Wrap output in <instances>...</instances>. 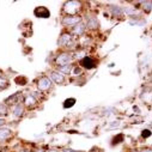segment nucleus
Returning a JSON list of instances; mask_svg holds the SVG:
<instances>
[{
    "mask_svg": "<svg viewBox=\"0 0 152 152\" xmlns=\"http://www.w3.org/2000/svg\"><path fill=\"white\" fill-rule=\"evenodd\" d=\"M97 25H98V23H97V19H96V18H90V19L88 20V26H89V28L95 29V28H97Z\"/></svg>",
    "mask_w": 152,
    "mask_h": 152,
    "instance_id": "obj_10",
    "label": "nucleus"
},
{
    "mask_svg": "<svg viewBox=\"0 0 152 152\" xmlns=\"http://www.w3.org/2000/svg\"><path fill=\"white\" fill-rule=\"evenodd\" d=\"M78 22H80V17H66L64 19V23L65 24H69V25L75 24V23H78Z\"/></svg>",
    "mask_w": 152,
    "mask_h": 152,
    "instance_id": "obj_7",
    "label": "nucleus"
},
{
    "mask_svg": "<svg viewBox=\"0 0 152 152\" xmlns=\"http://www.w3.org/2000/svg\"><path fill=\"white\" fill-rule=\"evenodd\" d=\"M125 11H126L127 13H133V12H134V10H133V9H126Z\"/></svg>",
    "mask_w": 152,
    "mask_h": 152,
    "instance_id": "obj_23",
    "label": "nucleus"
},
{
    "mask_svg": "<svg viewBox=\"0 0 152 152\" xmlns=\"http://www.w3.org/2000/svg\"><path fill=\"white\" fill-rule=\"evenodd\" d=\"M146 6V12H150L151 11V6H152V1H147L144 4V7Z\"/></svg>",
    "mask_w": 152,
    "mask_h": 152,
    "instance_id": "obj_20",
    "label": "nucleus"
},
{
    "mask_svg": "<svg viewBox=\"0 0 152 152\" xmlns=\"http://www.w3.org/2000/svg\"><path fill=\"white\" fill-rule=\"evenodd\" d=\"M20 152H29V151H26V150H23V151H20Z\"/></svg>",
    "mask_w": 152,
    "mask_h": 152,
    "instance_id": "obj_30",
    "label": "nucleus"
},
{
    "mask_svg": "<svg viewBox=\"0 0 152 152\" xmlns=\"http://www.w3.org/2000/svg\"><path fill=\"white\" fill-rule=\"evenodd\" d=\"M83 30H84V25H82V24H79V25H77L74 28V32L78 34V35H80L83 32Z\"/></svg>",
    "mask_w": 152,
    "mask_h": 152,
    "instance_id": "obj_15",
    "label": "nucleus"
},
{
    "mask_svg": "<svg viewBox=\"0 0 152 152\" xmlns=\"http://www.w3.org/2000/svg\"><path fill=\"white\" fill-rule=\"evenodd\" d=\"M39 89L40 90H48L49 88H50V85H52V83H50V80H49V78H41L40 80H39Z\"/></svg>",
    "mask_w": 152,
    "mask_h": 152,
    "instance_id": "obj_5",
    "label": "nucleus"
},
{
    "mask_svg": "<svg viewBox=\"0 0 152 152\" xmlns=\"http://www.w3.org/2000/svg\"><path fill=\"white\" fill-rule=\"evenodd\" d=\"M71 40V36L68 35V34H64L62 36H61V39H60V43H68V41Z\"/></svg>",
    "mask_w": 152,
    "mask_h": 152,
    "instance_id": "obj_13",
    "label": "nucleus"
},
{
    "mask_svg": "<svg viewBox=\"0 0 152 152\" xmlns=\"http://www.w3.org/2000/svg\"><path fill=\"white\" fill-rule=\"evenodd\" d=\"M34 13H35V16H36V17H41V18H48V17L50 16V13H49L48 9H47V7H45V6L36 7V9H35V11H34Z\"/></svg>",
    "mask_w": 152,
    "mask_h": 152,
    "instance_id": "obj_2",
    "label": "nucleus"
},
{
    "mask_svg": "<svg viewBox=\"0 0 152 152\" xmlns=\"http://www.w3.org/2000/svg\"><path fill=\"white\" fill-rule=\"evenodd\" d=\"M69 60H71L69 54L64 53V54L59 55V58L56 59V64H58V65H60V66H66V65L69 62Z\"/></svg>",
    "mask_w": 152,
    "mask_h": 152,
    "instance_id": "obj_4",
    "label": "nucleus"
},
{
    "mask_svg": "<svg viewBox=\"0 0 152 152\" xmlns=\"http://www.w3.org/2000/svg\"><path fill=\"white\" fill-rule=\"evenodd\" d=\"M0 114H3V115H6L7 114V108L3 103H0Z\"/></svg>",
    "mask_w": 152,
    "mask_h": 152,
    "instance_id": "obj_16",
    "label": "nucleus"
},
{
    "mask_svg": "<svg viewBox=\"0 0 152 152\" xmlns=\"http://www.w3.org/2000/svg\"><path fill=\"white\" fill-rule=\"evenodd\" d=\"M17 97H18V94H16V95H13L12 97H10V98H7L6 99V103H9V102H11V104H13V102L17 99Z\"/></svg>",
    "mask_w": 152,
    "mask_h": 152,
    "instance_id": "obj_19",
    "label": "nucleus"
},
{
    "mask_svg": "<svg viewBox=\"0 0 152 152\" xmlns=\"http://www.w3.org/2000/svg\"><path fill=\"white\" fill-rule=\"evenodd\" d=\"M79 6L80 4L77 3V1H69L65 5V11L68 13V15H74V13H77L78 10H79Z\"/></svg>",
    "mask_w": 152,
    "mask_h": 152,
    "instance_id": "obj_1",
    "label": "nucleus"
},
{
    "mask_svg": "<svg viewBox=\"0 0 152 152\" xmlns=\"http://www.w3.org/2000/svg\"><path fill=\"white\" fill-rule=\"evenodd\" d=\"M65 152H74V151H73V150H66Z\"/></svg>",
    "mask_w": 152,
    "mask_h": 152,
    "instance_id": "obj_27",
    "label": "nucleus"
},
{
    "mask_svg": "<svg viewBox=\"0 0 152 152\" xmlns=\"http://www.w3.org/2000/svg\"><path fill=\"white\" fill-rule=\"evenodd\" d=\"M74 73H75V74H78V73H80V69H78V68H75V69H74Z\"/></svg>",
    "mask_w": 152,
    "mask_h": 152,
    "instance_id": "obj_24",
    "label": "nucleus"
},
{
    "mask_svg": "<svg viewBox=\"0 0 152 152\" xmlns=\"http://www.w3.org/2000/svg\"><path fill=\"white\" fill-rule=\"evenodd\" d=\"M23 111H24V109H23V107H22L20 104H17V105L15 107V109H13L15 116H20L22 114H23Z\"/></svg>",
    "mask_w": 152,
    "mask_h": 152,
    "instance_id": "obj_9",
    "label": "nucleus"
},
{
    "mask_svg": "<svg viewBox=\"0 0 152 152\" xmlns=\"http://www.w3.org/2000/svg\"><path fill=\"white\" fill-rule=\"evenodd\" d=\"M0 74H1V72H0Z\"/></svg>",
    "mask_w": 152,
    "mask_h": 152,
    "instance_id": "obj_31",
    "label": "nucleus"
},
{
    "mask_svg": "<svg viewBox=\"0 0 152 152\" xmlns=\"http://www.w3.org/2000/svg\"><path fill=\"white\" fill-rule=\"evenodd\" d=\"M34 152H43L42 150H36V151H34Z\"/></svg>",
    "mask_w": 152,
    "mask_h": 152,
    "instance_id": "obj_28",
    "label": "nucleus"
},
{
    "mask_svg": "<svg viewBox=\"0 0 152 152\" xmlns=\"http://www.w3.org/2000/svg\"><path fill=\"white\" fill-rule=\"evenodd\" d=\"M61 72H69V66H68V65H66V66H62V68H61Z\"/></svg>",
    "mask_w": 152,
    "mask_h": 152,
    "instance_id": "obj_22",
    "label": "nucleus"
},
{
    "mask_svg": "<svg viewBox=\"0 0 152 152\" xmlns=\"http://www.w3.org/2000/svg\"><path fill=\"white\" fill-rule=\"evenodd\" d=\"M142 152H152V150H148V148H146V150H144Z\"/></svg>",
    "mask_w": 152,
    "mask_h": 152,
    "instance_id": "obj_26",
    "label": "nucleus"
},
{
    "mask_svg": "<svg viewBox=\"0 0 152 152\" xmlns=\"http://www.w3.org/2000/svg\"><path fill=\"white\" fill-rule=\"evenodd\" d=\"M5 88H7V80L0 78V90H1V89H5Z\"/></svg>",
    "mask_w": 152,
    "mask_h": 152,
    "instance_id": "obj_17",
    "label": "nucleus"
},
{
    "mask_svg": "<svg viewBox=\"0 0 152 152\" xmlns=\"http://www.w3.org/2000/svg\"><path fill=\"white\" fill-rule=\"evenodd\" d=\"M16 83H18V84H20V85H24L25 83H26V79L25 78H20V77H18V78H16Z\"/></svg>",
    "mask_w": 152,
    "mask_h": 152,
    "instance_id": "obj_18",
    "label": "nucleus"
},
{
    "mask_svg": "<svg viewBox=\"0 0 152 152\" xmlns=\"http://www.w3.org/2000/svg\"><path fill=\"white\" fill-rule=\"evenodd\" d=\"M111 11L114 15H116V16H122V10L120 7H115V6H113L111 7Z\"/></svg>",
    "mask_w": 152,
    "mask_h": 152,
    "instance_id": "obj_14",
    "label": "nucleus"
},
{
    "mask_svg": "<svg viewBox=\"0 0 152 152\" xmlns=\"http://www.w3.org/2000/svg\"><path fill=\"white\" fill-rule=\"evenodd\" d=\"M4 124H5V121H4L3 119H0V126H3Z\"/></svg>",
    "mask_w": 152,
    "mask_h": 152,
    "instance_id": "obj_25",
    "label": "nucleus"
},
{
    "mask_svg": "<svg viewBox=\"0 0 152 152\" xmlns=\"http://www.w3.org/2000/svg\"><path fill=\"white\" fill-rule=\"evenodd\" d=\"M52 78L54 79V82L55 83H58V84H61L64 80H65V78H64V75L61 74V73H59V72H52Z\"/></svg>",
    "mask_w": 152,
    "mask_h": 152,
    "instance_id": "obj_6",
    "label": "nucleus"
},
{
    "mask_svg": "<svg viewBox=\"0 0 152 152\" xmlns=\"http://www.w3.org/2000/svg\"><path fill=\"white\" fill-rule=\"evenodd\" d=\"M74 103H75V99H74V98H68V99L65 101L64 107H65V108H71V107L74 105Z\"/></svg>",
    "mask_w": 152,
    "mask_h": 152,
    "instance_id": "obj_12",
    "label": "nucleus"
},
{
    "mask_svg": "<svg viewBox=\"0 0 152 152\" xmlns=\"http://www.w3.org/2000/svg\"><path fill=\"white\" fill-rule=\"evenodd\" d=\"M80 65L84 67V68H88V69H91V68H95L96 67V62L94 59L89 58V56H85L84 59L80 60Z\"/></svg>",
    "mask_w": 152,
    "mask_h": 152,
    "instance_id": "obj_3",
    "label": "nucleus"
},
{
    "mask_svg": "<svg viewBox=\"0 0 152 152\" xmlns=\"http://www.w3.org/2000/svg\"><path fill=\"white\" fill-rule=\"evenodd\" d=\"M48 152H58V151H55V150H50V151H48Z\"/></svg>",
    "mask_w": 152,
    "mask_h": 152,
    "instance_id": "obj_29",
    "label": "nucleus"
},
{
    "mask_svg": "<svg viewBox=\"0 0 152 152\" xmlns=\"http://www.w3.org/2000/svg\"><path fill=\"white\" fill-rule=\"evenodd\" d=\"M35 103H36V99H35L32 96H28V97L25 98V104H26L28 107H32V105H35Z\"/></svg>",
    "mask_w": 152,
    "mask_h": 152,
    "instance_id": "obj_11",
    "label": "nucleus"
},
{
    "mask_svg": "<svg viewBox=\"0 0 152 152\" xmlns=\"http://www.w3.org/2000/svg\"><path fill=\"white\" fill-rule=\"evenodd\" d=\"M150 135H151V132H150V131L146 129V131L142 132V137H144V138H147V137H150Z\"/></svg>",
    "mask_w": 152,
    "mask_h": 152,
    "instance_id": "obj_21",
    "label": "nucleus"
},
{
    "mask_svg": "<svg viewBox=\"0 0 152 152\" xmlns=\"http://www.w3.org/2000/svg\"><path fill=\"white\" fill-rule=\"evenodd\" d=\"M10 135H11V131H10V129H6V128L0 129V141L7 139Z\"/></svg>",
    "mask_w": 152,
    "mask_h": 152,
    "instance_id": "obj_8",
    "label": "nucleus"
}]
</instances>
